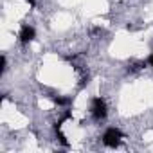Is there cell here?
Listing matches in <instances>:
<instances>
[{"instance_id": "7a4b0ae2", "label": "cell", "mask_w": 153, "mask_h": 153, "mask_svg": "<svg viewBox=\"0 0 153 153\" xmlns=\"http://www.w3.org/2000/svg\"><path fill=\"white\" fill-rule=\"evenodd\" d=\"M90 112H92V117L96 121H103L108 114V106L105 103L103 97H94L92 99V106H90Z\"/></svg>"}, {"instance_id": "6da1fadb", "label": "cell", "mask_w": 153, "mask_h": 153, "mask_svg": "<svg viewBox=\"0 0 153 153\" xmlns=\"http://www.w3.org/2000/svg\"><path fill=\"white\" fill-rule=\"evenodd\" d=\"M123 139H124V135H123V131L119 128H108L103 133V144L108 146V148H117Z\"/></svg>"}, {"instance_id": "277c9868", "label": "cell", "mask_w": 153, "mask_h": 153, "mask_svg": "<svg viewBox=\"0 0 153 153\" xmlns=\"http://www.w3.org/2000/svg\"><path fill=\"white\" fill-rule=\"evenodd\" d=\"M51 99L56 103V105H59V106H65V105H70V99L68 97H59V96H51Z\"/></svg>"}, {"instance_id": "5b68a950", "label": "cell", "mask_w": 153, "mask_h": 153, "mask_svg": "<svg viewBox=\"0 0 153 153\" xmlns=\"http://www.w3.org/2000/svg\"><path fill=\"white\" fill-rule=\"evenodd\" d=\"M7 68V59H6V56H2V72Z\"/></svg>"}, {"instance_id": "52a82bcc", "label": "cell", "mask_w": 153, "mask_h": 153, "mask_svg": "<svg viewBox=\"0 0 153 153\" xmlns=\"http://www.w3.org/2000/svg\"><path fill=\"white\" fill-rule=\"evenodd\" d=\"M25 2H27V4H29V6H33V7H34V6H36V2H34V0H25Z\"/></svg>"}, {"instance_id": "8992f818", "label": "cell", "mask_w": 153, "mask_h": 153, "mask_svg": "<svg viewBox=\"0 0 153 153\" xmlns=\"http://www.w3.org/2000/svg\"><path fill=\"white\" fill-rule=\"evenodd\" d=\"M148 63H149V65L153 67V54H149V58H148Z\"/></svg>"}, {"instance_id": "3957f363", "label": "cell", "mask_w": 153, "mask_h": 153, "mask_svg": "<svg viewBox=\"0 0 153 153\" xmlns=\"http://www.w3.org/2000/svg\"><path fill=\"white\" fill-rule=\"evenodd\" d=\"M18 38H20V42H22L24 45L31 43V42L36 38V31H34V27H31V25H24V27L20 29V34H18Z\"/></svg>"}]
</instances>
